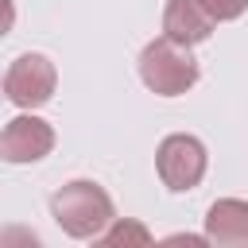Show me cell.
Instances as JSON below:
<instances>
[{
	"label": "cell",
	"instance_id": "obj_7",
	"mask_svg": "<svg viewBox=\"0 0 248 248\" xmlns=\"http://www.w3.org/2000/svg\"><path fill=\"white\" fill-rule=\"evenodd\" d=\"M205 236H209V244L248 248V202H240V198H217L205 209Z\"/></svg>",
	"mask_w": 248,
	"mask_h": 248
},
{
	"label": "cell",
	"instance_id": "obj_1",
	"mask_svg": "<svg viewBox=\"0 0 248 248\" xmlns=\"http://www.w3.org/2000/svg\"><path fill=\"white\" fill-rule=\"evenodd\" d=\"M50 217L58 221V229L66 236H74V240H97L116 221V209H112V198L105 194V186H97L89 178H74L62 190H54Z\"/></svg>",
	"mask_w": 248,
	"mask_h": 248
},
{
	"label": "cell",
	"instance_id": "obj_8",
	"mask_svg": "<svg viewBox=\"0 0 248 248\" xmlns=\"http://www.w3.org/2000/svg\"><path fill=\"white\" fill-rule=\"evenodd\" d=\"M97 240H101V244H112V248H116V244H147L151 232H147L140 221H112Z\"/></svg>",
	"mask_w": 248,
	"mask_h": 248
},
{
	"label": "cell",
	"instance_id": "obj_2",
	"mask_svg": "<svg viewBox=\"0 0 248 248\" xmlns=\"http://www.w3.org/2000/svg\"><path fill=\"white\" fill-rule=\"evenodd\" d=\"M140 78H143V85L151 93L178 97V93L194 89V81H198V58L190 54L186 43H178L170 35H159L140 54Z\"/></svg>",
	"mask_w": 248,
	"mask_h": 248
},
{
	"label": "cell",
	"instance_id": "obj_4",
	"mask_svg": "<svg viewBox=\"0 0 248 248\" xmlns=\"http://www.w3.org/2000/svg\"><path fill=\"white\" fill-rule=\"evenodd\" d=\"M58 74L46 54H19L4 74V97L19 108H39L54 97Z\"/></svg>",
	"mask_w": 248,
	"mask_h": 248
},
{
	"label": "cell",
	"instance_id": "obj_9",
	"mask_svg": "<svg viewBox=\"0 0 248 248\" xmlns=\"http://www.w3.org/2000/svg\"><path fill=\"white\" fill-rule=\"evenodd\" d=\"M202 4L213 12V19H217V23L236 19V16H244V8H248V0H202Z\"/></svg>",
	"mask_w": 248,
	"mask_h": 248
},
{
	"label": "cell",
	"instance_id": "obj_6",
	"mask_svg": "<svg viewBox=\"0 0 248 248\" xmlns=\"http://www.w3.org/2000/svg\"><path fill=\"white\" fill-rule=\"evenodd\" d=\"M213 27H217V19L202 0H167V8H163V35H170L186 46L205 43L213 35Z\"/></svg>",
	"mask_w": 248,
	"mask_h": 248
},
{
	"label": "cell",
	"instance_id": "obj_3",
	"mask_svg": "<svg viewBox=\"0 0 248 248\" xmlns=\"http://www.w3.org/2000/svg\"><path fill=\"white\" fill-rule=\"evenodd\" d=\"M205 167H209V155H205V143L198 136H186V132H174L159 143L155 151V170L163 178L167 190L174 194H186L194 190L202 178H205Z\"/></svg>",
	"mask_w": 248,
	"mask_h": 248
},
{
	"label": "cell",
	"instance_id": "obj_5",
	"mask_svg": "<svg viewBox=\"0 0 248 248\" xmlns=\"http://www.w3.org/2000/svg\"><path fill=\"white\" fill-rule=\"evenodd\" d=\"M54 147V128L31 112L23 116H12L4 124V136H0V155L4 163H39L46 159Z\"/></svg>",
	"mask_w": 248,
	"mask_h": 248
}]
</instances>
